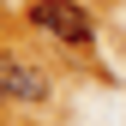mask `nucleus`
<instances>
[{
  "label": "nucleus",
  "mask_w": 126,
  "mask_h": 126,
  "mask_svg": "<svg viewBox=\"0 0 126 126\" xmlns=\"http://www.w3.org/2000/svg\"><path fill=\"white\" fill-rule=\"evenodd\" d=\"M30 24L48 30L54 42H72V48H90V36H96V24L78 0H30Z\"/></svg>",
  "instance_id": "obj_1"
},
{
  "label": "nucleus",
  "mask_w": 126,
  "mask_h": 126,
  "mask_svg": "<svg viewBox=\"0 0 126 126\" xmlns=\"http://www.w3.org/2000/svg\"><path fill=\"white\" fill-rule=\"evenodd\" d=\"M0 102H48V72L0 54Z\"/></svg>",
  "instance_id": "obj_2"
}]
</instances>
